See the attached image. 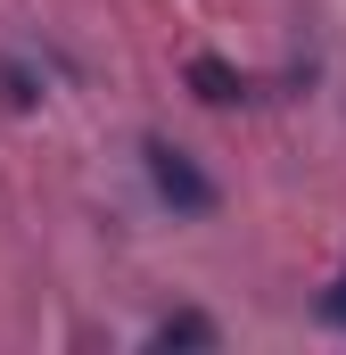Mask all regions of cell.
I'll use <instances>...</instances> for the list:
<instances>
[{
	"label": "cell",
	"instance_id": "6da1fadb",
	"mask_svg": "<svg viewBox=\"0 0 346 355\" xmlns=\"http://www.w3.org/2000/svg\"><path fill=\"white\" fill-rule=\"evenodd\" d=\"M140 166H149V182H157V198H165L173 215H215V182L198 174V157L190 149H173V141H140Z\"/></svg>",
	"mask_w": 346,
	"mask_h": 355
},
{
	"label": "cell",
	"instance_id": "7a4b0ae2",
	"mask_svg": "<svg viewBox=\"0 0 346 355\" xmlns=\"http://www.w3.org/2000/svg\"><path fill=\"white\" fill-rule=\"evenodd\" d=\"M190 91H198L206 107H239V99H248V75L223 67V58H190Z\"/></svg>",
	"mask_w": 346,
	"mask_h": 355
},
{
	"label": "cell",
	"instance_id": "3957f363",
	"mask_svg": "<svg viewBox=\"0 0 346 355\" xmlns=\"http://www.w3.org/2000/svg\"><path fill=\"white\" fill-rule=\"evenodd\" d=\"M149 339H157V347H215V339H223V331H215V322H206V314H165V322H157V331H149Z\"/></svg>",
	"mask_w": 346,
	"mask_h": 355
},
{
	"label": "cell",
	"instance_id": "277c9868",
	"mask_svg": "<svg viewBox=\"0 0 346 355\" xmlns=\"http://www.w3.org/2000/svg\"><path fill=\"white\" fill-rule=\"evenodd\" d=\"M313 314H322L330 331H346V272H338V281H330V289H322V297H313Z\"/></svg>",
	"mask_w": 346,
	"mask_h": 355
}]
</instances>
